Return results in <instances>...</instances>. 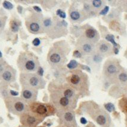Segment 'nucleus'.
Returning <instances> with one entry per match:
<instances>
[{"mask_svg": "<svg viewBox=\"0 0 127 127\" xmlns=\"http://www.w3.org/2000/svg\"><path fill=\"white\" fill-rule=\"evenodd\" d=\"M44 127V126H39V127Z\"/></svg>", "mask_w": 127, "mask_h": 127, "instance_id": "43", "label": "nucleus"}, {"mask_svg": "<svg viewBox=\"0 0 127 127\" xmlns=\"http://www.w3.org/2000/svg\"><path fill=\"white\" fill-rule=\"evenodd\" d=\"M0 79L7 84L15 82L16 79V70L12 66L8 65L5 70L0 75Z\"/></svg>", "mask_w": 127, "mask_h": 127, "instance_id": "20", "label": "nucleus"}, {"mask_svg": "<svg viewBox=\"0 0 127 127\" xmlns=\"http://www.w3.org/2000/svg\"><path fill=\"white\" fill-rule=\"evenodd\" d=\"M82 54H81V52H79L78 50H75L74 51V53H73V56L75 57H77V58H81V57H82Z\"/></svg>", "mask_w": 127, "mask_h": 127, "instance_id": "34", "label": "nucleus"}, {"mask_svg": "<svg viewBox=\"0 0 127 127\" xmlns=\"http://www.w3.org/2000/svg\"><path fill=\"white\" fill-rule=\"evenodd\" d=\"M108 11H109V7L105 6L104 8H103V9L101 10V11H100V14H101V15H106V14L107 13V12H108Z\"/></svg>", "mask_w": 127, "mask_h": 127, "instance_id": "33", "label": "nucleus"}, {"mask_svg": "<svg viewBox=\"0 0 127 127\" xmlns=\"http://www.w3.org/2000/svg\"><path fill=\"white\" fill-rule=\"evenodd\" d=\"M115 84L124 88L127 85V69H122L118 75Z\"/></svg>", "mask_w": 127, "mask_h": 127, "instance_id": "22", "label": "nucleus"}, {"mask_svg": "<svg viewBox=\"0 0 127 127\" xmlns=\"http://www.w3.org/2000/svg\"><path fill=\"white\" fill-rule=\"evenodd\" d=\"M17 66L20 73H33L40 67L39 59L31 51H23L19 54Z\"/></svg>", "mask_w": 127, "mask_h": 127, "instance_id": "5", "label": "nucleus"}, {"mask_svg": "<svg viewBox=\"0 0 127 127\" xmlns=\"http://www.w3.org/2000/svg\"><path fill=\"white\" fill-rule=\"evenodd\" d=\"M32 43H33V45H35V46H38V45H39V44H40V40H39L38 38H36V39H35L33 41Z\"/></svg>", "mask_w": 127, "mask_h": 127, "instance_id": "35", "label": "nucleus"}, {"mask_svg": "<svg viewBox=\"0 0 127 127\" xmlns=\"http://www.w3.org/2000/svg\"><path fill=\"white\" fill-rule=\"evenodd\" d=\"M20 26V22L16 19H11L10 22V27L11 31L14 33L17 32L19 30Z\"/></svg>", "mask_w": 127, "mask_h": 127, "instance_id": "24", "label": "nucleus"}, {"mask_svg": "<svg viewBox=\"0 0 127 127\" xmlns=\"http://www.w3.org/2000/svg\"><path fill=\"white\" fill-rule=\"evenodd\" d=\"M5 106L10 113L21 116L28 110V105L20 97L10 95L4 99Z\"/></svg>", "mask_w": 127, "mask_h": 127, "instance_id": "10", "label": "nucleus"}, {"mask_svg": "<svg viewBox=\"0 0 127 127\" xmlns=\"http://www.w3.org/2000/svg\"><path fill=\"white\" fill-rule=\"evenodd\" d=\"M104 57L102 56L95 52L90 56H87L85 59V62L90 67L94 69V70H99L101 62H102Z\"/></svg>", "mask_w": 127, "mask_h": 127, "instance_id": "19", "label": "nucleus"}, {"mask_svg": "<svg viewBox=\"0 0 127 127\" xmlns=\"http://www.w3.org/2000/svg\"><path fill=\"white\" fill-rule=\"evenodd\" d=\"M69 127L64 126V125H59V126H57V127Z\"/></svg>", "mask_w": 127, "mask_h": 127, "instance_id": "39", "label": "nucleus"}, {"mask_svg": "<svg viewBox=\"0 0 127 127\" xmlns=\"http://www.w3.org/2000/svg\"><path fill=\"white\" fill-rule=\"evenodd\" d=\"M104 107L105 108L108 110L109 112H112L113 110H114L115 107L113 104H112V103H107V104H106L104 105Z\"/></svg>", "mask_w": 127, "mask_h": 127, "instance_id": "31", "label": "nucleus"}, {"mask_svg": "<svg viewBox=\"0 0 127 127\" xmlns=\"http://www.w3.org/2000/svg\"><path fill=\"white\" fill-rule=\"evenodd\" d=\"M79 109L84 114L91 118L101 127H110L111 118L101 106L93 101H84L81 103Z\"/></svg>", "mask_w": 127, "mask_h": 127, "instance_id": "2", "label": "nucleus"}, {"mask_svg": "<svg viewBox=\"0 0 127 127\" xmlns=\"http://www.w3.org/2000/svg\"><path fill=\"white\" fill-rule=\"evenodd\" d=\"M119 2L121 3L120 4L123 11L127 12V0L126 1H119Z\"/></svg>", "mask_w": 127, "mask_h": 127, "instance_id": "30", "label": "nucleus"}, {"mask_svg": "<svg viewBox=\"0 0 127 127\" xmlns=\"http://www.w3.org/2000/svg\"><path fill=\"white\" fill-rule=\"evenodd\" d=\"M8 66V63L5 60L0 59V75L2 74V72L5 70V69L7 68Z\"/></svg>", "mask_w": 127, "mask_h": 127, "instance_id": "26", "label": "nucleus"}, {"mask_svg": "<svg viewBox=\"0 0 127 127\" xmlns=\"http://www.w3.org/2000/svg\"><path fill=\"white\" fill-rule=\"evenodd\" d=\"M19 81L22 88H29L39 90L44 89L46 85V81L37 73H20Z\"/></svg>", "mask_w": 127, "mask_h": 127, "instance_id": "6", "label": "nucleus"}, {"mask_svg": "<svg viewBox=\"0 0 127 127\" xmlns=\"http://www.w3.org/2000/svg\"><path fill=\"white\" fill-rule=\"evenodd\" d=\"M18 127H26L23 126V125H20V126H19Z\"/></svg>", "mask_w": 127, "mask_h": 127, "instance_id": "42", "label": "nucleus"}, {"mask_svg": "<svg viewBox=\"0 0 127 127\" xmlns=\"http://www.w3.org/2000/svg\"><path fill=\"white\" fill-rule=\"evenodd\" d=\"M2 5H3V7L5 8V9L9 10H12L13 7H14L13 4L8 1H4L3 2V4H2Z\"/></svg>", "mask_w": 127, "mask_h": 127, "instance_id": "29", "label": "nucleus"}, {"mask_svg": "<svg viewBox=\"0 0 127 127\" xmlns=\"http://www.w3.org/2000/svg\"><path fill=\"white\" fill-rule=\"evenodd\" d=\"M89 2L91 8H93V11L95 13H98V11H101L105 7L106 1L103 0H90L88 1Z\"/></svg>", "mask_w": 127, "mask_h": 127, "instance_id": "21", "label": "nucleus"}, {"mask_svg": "<svg viewBox=\"0 0 127 127\" xmlns=\"http://www.w3.org/2000/svg\"><path fill=\"white\" fill-rule=\"evenodd\" d=\"M77 50L84 56H90L95 52V44L92 43L82 36H79L76 41Z\"/></svg>", "mask_w": 127, "mask_h": 127, "instance_id": "14", "label": "nucleus"}, {"mask_svg": "<svg viewBox=\"0 0 127 127\" xmlns=\"http://www.w3.org/2000/svg\"><path fill=\"white\" fill-rule=\"evenodd\" d=\"M81 28V30L82 31L80 33L79 36H82L96 45L100 39V35L98 31L89 25H84Z\"/></svg>", "mask_w": 127, "mask_h": 127, "instance_id": "15", "label": "nucleus"}, {"mask_svg": "<svg viewBox=\"0 0 127 127\" xmlns=\"http://www.w3.org/2000/svg\"><path fill=\"white\" fill-rule=\"evenodd\" d=\"M43 15L41 13L33 12L25 19V25L28 31L32 34L37 35L44 33Z\"/></svg>", "mask_w": 127, "mask_h": 127, "instance_id": "8", "label": "nucleus"}, {"mask_svg": "<svg viewBox=\"0 0 127 127\" xmlns=\"http://www.w3.org/2000/svg\"><path fill=\"white\" fill-rule=\"evenodd\" d=\"M0 2H1V1H0Z\"/></svg>", "mask_w": 127, "mask_h": 127, "instance_id": "45", "label": "nucleus"}, {"mask_svg": "<svg viewBox=\"0 0 127 127\" xmlns=\"http://www.w3.org/2000/svg\"><path fill=\"white\" fill-rule=\"evenodd\" d=\"M67 23L63 20L54 17L53 20V24L46 32L51 38H60L67 34Z\"/></svg>", "mask_w": 127, "mask_h": 127, "instance_id": "11", "label": "nucleus"}, {"mask_svg": "<svg viewBox=\"0 0 127 127\" xmlns=\"http://www.w3.org/2000/svg\"><path fill=\"white\" fill-rule=\"evenodd\" d=\"M57 14L60 18L64 19L66 17V14L64 11H63L61 10H59L57 11Z\"/></svg>", "mask_w": 127, "mask_h": 127, "instance_id": "32", "label": "nucleus"}, {"mask_svg": "<svg viewBox=\"0 0 127 127\" xmlns=\"http://www.w3.org/2000/svg\"><path fill=\"white\" fill-rule=\"evenodd\" d=\"M78 63L76 60H72L69 62V63L67 64V66L69 69H72V70H74V69H76L78 67Z\"/></svg>", "mask_w": 127, "mask_h": 127, "instance_id": "27", "label": "nucleus"}, {"mask_svg": "<svg viewBox=\"0 0 127 127\" xmlns=\"http://www.w3.org/2000/svg\"><path fill=\"white\" fill-rule=\"evenodd\" d=\"M7 85L8 84L4 83L2 81L0 84V96L4 98V100L7 97L11 95L10 91H8V88H7Z\"/></svg>", "mask_w": 127, "mask_h": 127, "instance_id": "23", "label": "nucleus"}, {"mask_svg": "<svg viewBox=\"0 0 127 127\" xmlns=\"http://www.w3.org/2000/svg\"><path fill=\"white\" fill-rule=\"evenodd\" d=\"M81 122H82V124H85V123H86V122H87V121L85 120V118H81Z\"/></svg>", "mask_w": 127, "mask_h": 127, "instance_id": "38", "label": "nucleus"}, {"mask_svg": "<svg viewBox=\"0 0 127 127\" xmlns=\"http://www.w3.org/2000/svg\"><path fill=\"white\" fill-rule=\"evenodd\" d=\"M69 18L73 23H81L88 18L86 14L82 10V8H79L76 4L71 5L69 11Z\"/></svg>", "mask_w": 127, "mask_h": 127, "instance_id": "16", "label": "nucleus"}, {"mask_svg": "<svg viewBox=\"0 0 127 127\" xmlns=\"http://www.w3.org/2000/svg\"><path fill=\"white\" fill-rule=\"evenodd\" d=\"M70 48L65 41L56 42L50 48L47 54V62L54 69L61 68L67 61Z\"/></svg>", "mask_w": 127, "mask_h": 127, "instance_id": "4", "label": "nucleus"}, {"mask_svg": "<svg viewBox=\"0 0 127 127\" xmlns=\"http://www.w3.org/2000/svg\"><path fill=\"white\" fill-rule=\"evenodd\" d=\"M50 103L56 110H74L79 96L67 82L52 81L48 86Z\"/></svg>", "mask_w": 127, "mask_h": 127, "instance_id": "1", "label": "nucleus"}, {"mask_svg": "<svg viewBox=\"0 0 127 127\" xmlns=\"http://www.w3.org/2000/svg\"><path fill=\"white\" fill-rule=\"evenodd\" d=\"M122 69L117 59L110 57L106 60L103 65V77L107 82L115 84L118 75Z\"/></svg>", "mask_w": 127, "mask_h": 127, "instance_id": "7", "label": "nucleus"}, {"mask_svg": "<svg viewBox=\"0 0 127 127\" xmlns=\"http://www.w3.org/2000/svg\"><path fill=\"white\" fill-rule=\"evenodd\" d=\"M56 115L59 118V125L69 127H78L74 110H57Z\"/></svg>", "mask_w": 127, "mask_h": 127, "instance_id": "12", "label": "nucleus"}, {"mask_svg": "<svg viewBox=\"0 0 127 127\" xmlns=\"http://www.w3.org/2000/svg\"><path fill=\"white\" fill-rule=\"evenodd\" d=\"M95 52L104 57H110L114 53L113 47L110 43L104 40H101L95 45Z\"/></svg>", "mask_w": 127, "mask_h": 127, "instance_id": "17", "label": "nucleus"}, {"mask_svg": "<svg viewBox=\"0 0 127 127\" xmlns=\"http://www.w3.org/2000/svg\"><path fill=\"white\" fill-rule=\"evenodd\" d=\"M126 122H127V118H126Z\"/></svg>", "mask_w": 127, "mask_h": 127, "instance_id": "44", "label": "nucleus"}, {"mask_svg": "<svg viewBox=\"0 0 127 127\" xmlns=\"http://www.w3.org/2000/svg\"><path fill=\"white\" fill-rule=\"evenodd\" d=\"M6 17H1V16H0V33L4 30L5 23H6Z\"/></svg>", "mask_w": 127, "mask_h": 127, "instance_id": "28", "label": "nucleus"}, {"mask_svg": "<svg viewBox=\"0 0 127 127\" xmlns=\"http://www.w3.org/2000/svg\"><path fill=\"white\" fill-rule=\"evenodd\" d=\"M87 127H95V125H94L93 123H92V122H90L88 125H87Z\"/></svg>", "mask_w": 127, "mask_h": 127, "instance_id": "36", "label": "nucleus"}, {"mask_svg": "<svg viewBox=\"0 0 127 127\" xmlns=\"http://www.w3.org/2000/svg\"><path fill=\"white\" fill-rule=\"evenodd\" d=\"M2 53L1 52V51H0V59L1 58V57H2Z\"/></svg>", "mask_w": 127, "mask_h": 127, "instance_id": "40", "label": "nucleus"}, {"mask_svg": "<svg viewBox=\"0 0 127 127\" xmlns=\"http://www.w3.org/2000/svg\"><path fill=\"white\" fill-rule=\"evenodd\" d=\"M38 94V90L29 88H22L20 98L28 105L36 101Z\"/></svg>", "mask_w": 127, "mask_h": 127, "instance_id": "18", "label": "nucleus"}, {"mask_svg": "<svg viewBox=\"0 0 127 127\" xmlns=\"http://www.w3.org/2000/svg\"><path fill=\"white\" fill-rule=\"evenodd\" d=\"M125 56H126V58L127 59V51H125Z\"/></svg>", "mask_w": 127, "mask_h": 127, "instance_id": "41", "label": "nucleus"}, {"mask_svg": "<svg viewBox=\"0 0 127 127\" xmlns=\"http://www.w3.org/2000/svg\"><path fill=\"white\" fill-rule=\"evenodd\" d=\"M119 108L121 111L124 112L127 116V97L125 96L123 98H121L119 103Z\"/></svg>", "mask_w": 127, "mask_h": 127, "instance_id": "25", "label": "nucleus"}, {"mask_svg": "<svg viewBox=\"0 0 127 127\" xmlns=\"http://www.w3.org/2000/svg\"><path fill=\"white\" fill-rule=\"evenodd\" d=\"M123 88H124V94H125V96L127 97V85Z\"/></svg>", "mask_w": 127, "mask_h": 127, "instance_id": "37", "label": "nucleus"}, {"mask_svg": "<svg viewBox=\"0 0 127 127\" xmlns=\"http://www.w3.org/2000/svg\"><path fill=\"white\" fill-rule=\"evenodd\" d=\"M66 82L78 93L79 97L90 95V81L88 75L79 69H74L67 72Z\"/></svg>", "mask_w": 127, "mask_h": 127, "instance_id": "3", "label": "nucleus"}, {"mask_svg": "<svg viewBox=\"0 0 127 127\" xmlns=\"http://www.w3.org/2000/svg\"><path fill=\"white\" fill-rule=\"evenodd\" d=\"M19 117L22 125L26 127H38V125L42 123L45 119L29 110L22 114Z\"/></svg>", "mask_w": 127, "mask_h": 127, "instance_id": "13", "label": "nucleus"}, {"mask_svg": "<svg viewBox=\"0 0 127 127\" xmlns=\"http://www.w3.org/2000/svg\"><path fill=\"white\" fill-rule=\"evenodd\" d=\"M28 110L44 119L54 116L57 112L55 107L50 103H42L36 101L28 104Z\"/></svg>", "mask_w": 127, "mask_h": 127, "instance_id": "9", "label": "nucleus"}]
</instances>
